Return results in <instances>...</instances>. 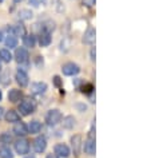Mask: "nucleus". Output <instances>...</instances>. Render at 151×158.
<instances>
[{"label": "nucleus", "mask_w": 151, "mask_h": 158, "mask_svg": "<svg viewBox=\"0 0 151 158\" xmlns=\"http://www.w3.org/2000/svg\"><path fill=\"white\" fill-rule=\"evenodd\" d=\"M62 113L59 111V110L56 109H54V110H50L48 113H47V115H46V122L48 123L50 126H55V125H58L59 122L62 121Z\"/></svg>", "instance_id": "1"}, {"label": "nucleus", "mask_w": 151, "mask_h": 158, "mask_svg": "<svg viewBox=\"0 0 151 158\" xmlns=\"http://www.w3.org/2000/svg\"><path fill=\"white\" fill-rule=\"evenodd\" d=\"M35 109H36V106L31 99H24L19 105V111H20L22 115H30L35 111Z\"/></svg>", "instance_id": "2"}, {"label": "nucleus", "mask_w": 151, "mask_h": 158, "mask_svg": "<svg viewBox=\"0 0 151 158\" xmlns=\"http://www.w3.org/2000/svg\"><path fill=\"white\" fill-rule=\"evenodd\" d=\"M62 71H63V74H64V75H67V77H74V75L79 74V71H80V67H79L76 63L70 62V63H66V64H63Z\"/></svg>", "instance_id": "3"}, {"label": "nucleus", "mask_w": 151, "mask_h": 158, "mask_svg": "<svg viewBox=\"0 0 151 158\" xmlns=\"http://www.w3.org/2000/svg\"><path fill=\"white\" fill-rule=\"evenodd\" d=\"M15 150L18 154H28L30 152V142L24 139V138H19L15 142Z\"/></svg>", "instance_id": "4"}, {"label": "nucleus", "mask_w": 151, "mask_h": 158, "mask_svg": "<svg viewBox=\"0 0 151 158\" xmlns=\"http://www.w3.org/2000/svg\"><path fill=\"white\" fill-rule=\"evenodd\" d=\"M28 58H30V54L28 51H27V48H24V47H20V48H16V51H15V59H16L18 63H27L28 62Z\"/></svg>", "instance_id": "5"}, {"label": "nucleus", "mask_w": 151, "mask_h": 158, "mask_svg": "<svg viewBox=\"0 0 151 158\" xmlns=\"http://www.w3.org/2000/svg\"><path fill=\"white\" fill-rule=\"evenodd\" d=\"M95 38H96V31H95L94 27H88L87 31L83 35V43L86 44H92L95 42Z\"/></svg>", "instance_id": "6"}, {"label": "nucleus", "mask_w": 151, "mask_h": 158, "mask_svg": "<svg viewBox=\"0 0 151 158\" xmlns=\"http://www.w3.org/2000/svg\"><path fill=\"white\" fill-rule=\"evenodd\" d=\"M46 148H47V141H46L44 137L40 135L34 141V150L36 153H43L46 150Z\"/></svg>", "instance_id": "7"}, {"label": "nucleus", "mask_w": 151, "mask_h": 158, "mask_svg": "<svg viewBox=\"0 0 151 158\" xmlns=\"http://www.w3.org/2000/svg\"><path fill=\"white\" fill-rule=\"evenodd\" d=\"M15 79H16L18 85L20 86V87H26V86H28V75L26 74V71H23V70L19 69Z\"/></svg>", "instance_id": "8"}, {"label": "nucleus", "mask_w": 151, "mask_h": 158, "mask_svg": "<svg viewBox=\"0 0 151 158\" xmlns=\"http://www.w3.org/2000/svg\"><path fill=\"white\" fill-rule=\"evenodd\" d=\"M14 134L18 137L27 135V134H28V127H27V125L23 123V122H18V123L14 126Z\"/></svg>", "instance_id": "9"}, {"label": "nucleus", "mask_w": 151, "mask_h": 158, "mask_svg": "<svg viewBox=\"0 0 151 158\" xmlns=\"http://www.w3.org/2000/svg\"><path fill=\"white\" fill-rule=\"evenodd\" d=\"M55 154L58 157H63V158H67L70 156V148L64 143H58L55 146Z\"/></svg>", "instance_id": "10"}, {"label": "nucleus", "mask_w": 151, "mask_h": 158, "mask_svg": "<svg viewBox=\"0 0 151 158\" xmlns=\"http://www.w3.org/2000/svg\"><path fill=\"white\" fill-rule=\"evenodd\" d=\"M83 149H84V153L90 154V156H95V139L92 137L86 139L84 145H83Z\"/></svg>", "instance_id": "11"}, {"label": "nucleus", "mask_w": 151, "mask_h": 158, "mask_svg": "<svg viewBox=\"0 0 151 158\" xmlns=\"http://www.w3.org/2000/svg\"><path fill=\"white\" fill-rule=\"evenodd\" d=\"M8 32H10V35H14V36H24L26 28H24V26L18 24V26L8 27Z\"/></svg>", "instance_id": "12"}, {"label": "nucleus", "mask_w": 151, "mask_h": 158, "mask_svg": "<svg viewBox=\"0 0 151 158\" xmlns=\"http://www.w3.org/2000/svg\"><path fill=\"white\" fill-rule=\"evenodd\" d=\"M31 91L34 94H44L47 91V85L44 82H35L31 85Z\"/></svg>", "instance_id": "13"}, {"label": "nucleus", "mask_w": 151, "mask_h": 158, "mask_svg": "<svg viewBox=\"0 0 151 158\" xmlns=\"http://www.w3.org/2000/svg\"><path fill=\"white\" fill-rule=\"evenodd\" d=\"M71 145H72V149H74V153L75 154H79L82 150V137L76 134V135L71 137Z\"/></svg>", "instance_id": "14"}, {"label": "nucleus", "mask_w": 151, "mask_h": 158, "mask_svg": "<svg viewBox=\"0 0 151 158\" xmlns=\"http://www.w3.org/2000/svg\"><path fill=\"white\" fill-rule=\"evenodd\" d=\"M22 97H23V94L20 90H18V89H12V90H10V93H8V101L12 102V103L19 102L22 99Z\"/></svg>", "instance_id": "15"}, {"label": "nucleus", "mask_w": 151, "mask_h": 158, "mask_svg": "<svg viewBox=\"0 0 151 158\" xmlns=\"http://www.w3.org/2000/svg\"><path fill=\"white\" fill-rule=\"evenodd\" d=\"M51 40H52V38H51V32H47V31H42V32H40V38H39V43H40V46H42V47L50 46Z\"/></svg>", "instance_id": "16"}, {"label": "nucleus", "mask_w": 151, "mask_h": 158, "mask_svg": "<svg viewBox=\"0 0 151 158\" xmlns=\"http://www.w3.org/2000/svg\"><path fill=\"white\" fill-rule=\"evenodd\" d=\"M4 118H6L7 122H10V123H14V122L20 121V115H19L15 110H8V111L4 114Z\"/></svg>", "instance_id": "17"}, {"label": "nucleus", "mask_w": 151, "mask_h": 158, "mask_svg": "<svg viewBox=\"0 0 151 158\" xmlns=\"http://www.w3.org/2000/svg\"><path fill=\"white\" fill-rule=\"evenodd\" d=\"M23 42H24V46L26 47H35V44H36V38H35V35H32V34H28V35H24L23 36Z\"/></svg>", "instance_id": "18"}, {"label": "nucleus", "mask_w": 151, "mask_h": 158, "mask_svg": "<svg viewBox=\"0 0 151 158\" xmlns=\"http://www.w3.org/2000/svg\"><path fill=\"white\" fill-rule=\"evenodd\" d=\"M27 127H28V133L38 134V133H40V130H42V123L38 121H32V122H30V125L27 126Z\"/></svg>", "instance_id": "19"}, {"label": "nucleus", "mask_w": 151, "mask_h": 158, "mask_svg": "<svg viewBox=\"0 0 151 158\" xmlns=\"http://www.w3.org/2000/svg\"><path fill=\"white\" fill-rule=\"evenodd\" d=\"M32 16H34L32 11H31V10H27V8L20 10V11L18 12V18L20 19V20H31V19H32Z\"/></svg>", "instance_id": "20"}, {"label": "nucleus", "mask_w": 151, "mask_h": 158, "mask_svg": "<svg viewBox=\"0 0 151 158\" xmlns=\"http://www.w3.org/2000/svg\"><path fill=\"white\" fill-rule=\"evenodd\" d=\"M6 47H8V48H15V47H18V38L14 36V35H8V36L6 38Z\"/></svg>", "instance_id": "21"}, {"label": "nucleus", "mask_w": 151, "mask_h": 158, "mask_svg": "<svg viewBox=\"0 0 151 158\" xmlns=\"http://www.w3.org/2000/svg\"><path fill=\"white\" fill-rule=\"evenodd\" d=\"M63 127H66V129H72L74 126H75V118L72 115H68V117H66V118H63Z\"/></svg>", "instance_id": "22"}, {"label": "nucleus", "mask_w": 151, "mask_h": 158, "mask_svg": "<svg viewBox=\"0 0 151 158\" xmlns=\"http://www.w3.org/2000/svg\"><path fill=\"white\" fill-rule=\"evenodd\" d=\"M0 59H2L3 62L6 63H10L11 60H12V55H11L10 50H0Z\"/></svg>", "instance_id": "23"}, {"label": "nucleus", "mask_w": 151, "mask_h": 158, "mask_svg": "<svg viewBox=\"0 0 151 158\" xmlns=\"http://www.w3.org/2000/svg\"><path fill=\"white\" fill-rule=\"evenodd\" d=\"M12 152L8 146H2L0 148V158H12Z\"/></svg>", "instance_id": "24"}, {"label": "nucleus", "mask_w": 151, "mask_h": 158, "mask_svg": "<svg viewBox=\"0 0 151 158\" xmlns=\"http://www.w3.org/2000/svg\"><path fill=\"white\" fill-rule=\"evenodd\" d=\"M0 141L3 142V143H11L12 142V135H11L10 133H3L2 135H0Z\"/></svg>", "instance_id": "25"}, {"label": "nucleus", "mask_w": 151, "mask_h": 158, "mask_svg": "<svg viewBox=\"0 0 151 158\" xmlns=\"http://www.w3.org/2000/svg\"><path fill=\"white\" fill-rule=\"evenodd\" d=\"M55 30V23L54 22H47L46 23V26L43 27V31H47V32H51V31H54Z\"/></svg>", "instance_id": "26"}, {"label": "nucleus", "mask_w": 151, "mask_h": 158, "mask_svg": "<svg viewBox=\"0 0 151 158\" xmlns=\"http://www.w3.org/2000/svg\"><path fill=\"white\" fill-rule=\"evenodd\" d=\"M44 3H46V0H30V4L34 6V7H38V6H40V4H44Z\"/></svg>", "instance_id": "27"}, {"label": "nucleus", "mask_w": 151, "mask_h": 158, "mask_svg": "<svg viewBox=\"0 0 151 158\" xmlns=\"http://www.w3.org/2000/svg\"><path fill=\"white\" fill-rule=\"evenodd\" d=\"M82 2H83V4H84L86 7H92L96 0H82Z\"/></svg>", "instance_id": "28"}, {"label": "nucleus", "mask_w": 151, "mask_h": 158, "mask_svg": "<svg viewBox=\"0 0 151 158\" xmlns=\"http://www.w3.org/2000/svg\"><path fill=\"white\" fill-rule=\"evenodd\" d=\"M91 90H92V86H91V85H87V86H86V90H82V91H83V93L86 91L87 94H90V93H91Z\"/></svg>", "instance_id": "29"}, {"label": "nucleus", "mask_w": 151, "mask_h": 158, "mask_svg": "<svg viewBox=\"0 0 151 158\" xmlns=\"http://www.w3.org/2000/svg\"><path fill=\"white\" fill-rule=\"evenodd\" d=\"M54 82H55V85H56V86H59V85H60V78H59V77H55V78H54Z\"/></svg>", "instance_id": "30"}, {"label": "nucleus", "mask_w": 151, "mask_h": 158, "mask_svg": "<svg viewBox=\"0 0 151 158\" xmlns=\"http://www.w3.org/2000/svg\"><path fill=\"white\" fill-rule=\"evenodd\" d=\"M91 59H92V60H95V48L91 50Z\"/></svg>", "instance_id": "31"}, {"label": "nucleus", "mask_w": 151, "mask_h": 158, "mask_svg": "<svg viewBox=\"0 0 151 158\" xmlns=\"http://www.w3.org/2000/svg\"><path fill=\"white\" fill-rule=\"evenodd\" d=\"M3 117H4V109H3V107H0V119H2Z\"/></svg>", "instance_id": "32"}, {"label": "nucleus", "mask_w": 151, "mask_h": 158, "mask_svg": "<svg viewBox=\"0 0 151 158\" xmlns=\"http://www.w3.org/2000/svg\"><path fill=\"white\" fill-rule=\"evenodd\" d=\"M58 156L56 154H48V156H47V158H56Z\"/></svg>", "instance_id": "33"}, {"label": "nucleus", "mask_w": 151, "mask_h": 158, "mask_svg": "<svg viewBox=\"0 0 151 158\" xmlns=\"http://www.w3.org/2000/svg\"><path fill=\"white\" fill-rule=\"evenodd\" d=\"M3 39H4V38H3V32H2V31H0V42H2Z\"/></svg>", "instance_id": "34"}, {"label": "nucleus", "mask_w": 151, "mask_h": 158, "mask_svg": "<svg viewBox=\"0 0 151 158\" xmlns=\"http://www.w3.org/2000/svg\"><path fill=\"white\" fill-rule=\"evenodd\" d=\"M20 2H23V0H14V3H20Z\"/></svg>", "instance_id": "35"}, {"label": "nucleus", "mask_w": 151, "mask_h": 158, "mask_svg": "<svg viewBox=\"0 0 151 158\" xmlns=\"http://www.w3.org/2000/svg\"><path fill=\"white\" fill-rule=\"evenodd\" d=\"M2 98H3V94H2V91H0V101H2Z\"/></svg>", "instance_id": "36"}, {"label": "nucleus", "mask_w": 151, "mask_h": 158, "mask_svg": "<svg viewBox=\"0 0 151 158\" xmlns=\"http://www.w3.org/2000/svg\"><path fill=\"white\" fill-rule=\"evenodd\" d=\"M26 158H35L34 156H28V157H26Z\"/></svg>", "instance_id": "37"}, {"label": "nucleus", "mask_w": 151, "mask_h": 158, "mask_svg": "<svg viewBox=\"0 0 151 158\" xmlns=\"http://www.w3.org/2000/svg\"><path fill=\"white\" fill-rule=\"evenodd\" d=\"M0 71H2V63H0Z\"/></svg>", "instance_id": "38"}]
</instances>
